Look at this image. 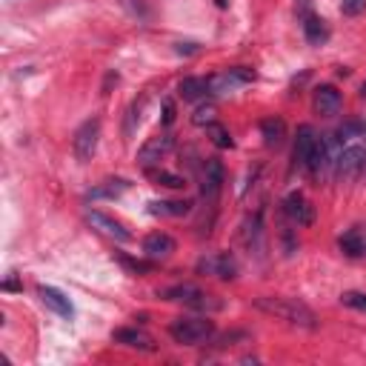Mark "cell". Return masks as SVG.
I'll use <instances>...</instances> for the list:
<instances>
[{
	"mask_svg": "<svg viewBox=\"0 0 366 366\" xmlns=\"http://www.w3.org/2000/svg\"><path fill=\"white\" fill-rule=\"evenodd\" d=\"M255 309L263 315H272L278 321H286L292 326L301 329H318V315L298 298H275V295H263L255 298Z\"/></svg>",
	"mask_w": 366,
	"mask_h": 366,
	"instance_id": "6da1fadb",
	"label": "cell"
},
{
	"mask_svg": "<svg viewBox=\"0 0 366 366\" xmlns=\"http://www.w3.org/2000/svg\"><path fill=\"white\" fill-rule=\"evenodd\" d=\"M158 295L164 301H172V304H183L195 312H217L224 309V304L217 301L215 295H209V292L198 289L195 283H178V286H169V289H161Z\"/></svg>",
	"mask_w": 366,
	"mask_h": 366,
	"instance_id": "7a4b0ae2",
	"label": "cell"
},
{
	"mask_svg": "<svg viewBox=\"0 0 366 366\" xmlns=\"http://www.w3.org/2000/svg\"><path fill=\"white\" fill-rule=\"evenodd\" d=\"M169 335L181 346H200L215 335V324L209 318L192 315V318H175L169 324Z\"/></svg>",
	"mask_w": 366,
	"mask_h": 366,
	"instance_id": "3957f363",
	"label": "cell"
},
{
	"mask_svg": "<svg viewBox=\"0 0 366 366\" xmlns=\"http://www.w3.org/2000/svg\"><path fill=\"white\" fill-rule=\"evenodd\" d=\"M98 140H101V118H89L78 126L75 140H72V149H75V158L81 164H89L98 152Z\"/></svg>",
	"mask_w": 366,
	"mask_h": 366,
	"instance_id": "277c9868",
	"label": "cell"
},
{
	"mask_svg": "<svg viewBox=\"0 0 366 366\" xmlns=\"http://www.w3.org/2000/svg\"><path fill=\"white\" fill-rule=\"evenodd\" d=\"M255 81V72L246 69V66H232L221 75H212L209 78V95H227V92H235L238 86H246Z\"/></svg>",
	"mask_w": 366,
	"mask_h": 366,
	"instance_id": "5b68a950",
	"label": "cell"
},
{
	"mask_svg": "<svg viewBox=\"0 0 366 366\" xmlns=\"http://www.w3.org/2000/svg\"><path fill=\"white\" fill-rule=\"evenodd\" d=\"M172 146H175V137L169 135V132H164V135H158V137H149L143 146H140V152H137V164L143 166V169H149L152 164H158V161H164L169 152H172Z\"/></svg>",
	"mask_w": 366,
	"mask_h": 366,
	"instance_id": "8992f818",
	"label": "cell"
},
{
	"mask_svg": "<svg viewBox=\"0 0 366 366\" xmlns=\"http://www.w3.org/2000/svg\"><path fill=\"white\" fill-rule=\"evenodd\" d=\"M86 224H89V227H95L98 232H103V235L115 238L118 244H129V241H132V232H129L120 221H115L112 215H106V212L89 209V212H86Z\"/></svg>",
	"mask_w": 366,
	"mask_h": 366,
	"instance_id": "52a82bcc",
	"label": "cell"
},
{
	"mask_svg": "<svg viewBox=\"0 0 366 366\" xmlns=\"http://www.w3.org/2000/svg\"><path fill=\"white\" fill-rule=\"evenodd\" d=\"M198 272H200V275H215V278L232 280V278L238 275V261H235L229 252H217V255L200 258V261H198Z\"/></svg>",
	"mask_w": 366,
	"mask_h": 366,
	"instance_id": "ba28073f",
	"label": "cell"
},
{
	"mask_svg": "<svg viewBox=\"0 0 366 366\" xmlns=\"http://www.w3.org/2000/svg\"><path fill=\"white\" fill-rule=\"evenodd\" d=\"M363 166H366V149L363 146H346V149H341L338 164H335V169H338V175L343 181H355L363 172Z\"/></svg>",
	"mask_w": 366,
	"mask_h": 366,
	"instance_id": "9c48e42d",
	"label": "cell"
},
{
	"mask_svg": "<svg viewBox=\"0 0 366 366\" xmlns=\"http://www.w3.org/2000/svg\"><path fill=\"white\" fill-rule=\"evenodd\" d=\"M283 215L289 217L292 224H298V227H309V224L315 221V209H312V203H309L301 192L286 195V200H283Z\"/></svg>",
	"mask_w": 366,
	"mask_h": 366,
	"instance_id": "30bf717a",
	"label": "cell"
},
{
	"mask_svg": "<svg viewBox=\"0 0 366 366\" xmlns=\"http://www.w3.org/2000/svg\"><path fill=\"white\" fill-rule=\"evenodd\" d=\"M221 186H224V164L217 158H206L203 164V183H200V192L206 200H217V195H221Z\"/></svg>",
	"mask_w": 366,
	"mask_h": 366,
	"instance_id": "8fae6325",
	"label": "cell"
},
{
	"mask_svg": "<svg viewBox=\"0 0 366 366\" xmlns=\"http://www.w3.org/2000/svg\"><path fill=\"white\" fill-rule=\"evenodd\" d=\"M112 341L120 343V346H129V349H140V352H155V341L149 332H143L137 326H123V329H115L112 332Z\"/></svg>",
	"mask_w": 366,
	"mask_h": 366,
	"instance_id": "7c38bea8",
	"label": "cell"
},
{
	"mask_svg": "<svg viewBox=\"0 0 366 366\" xmlns=\"http://www.w3.org/2000/svg\"><path fill=\"white\" fill-rule=\"evenodd\" d=\"M38 295H40L43 307H46V309H52L55 315H60V318H66V321L75 318V307H72V301L63 295L60 289H55V286H40V289H38Z\"/></svg>",
	"mask_w": 366,
	"mask_h": 366,
	"instance_id": "4fadbf2b",
	"label": "cell"
},
{
	"mask_svg": "<svg viewBox=\"0 0 366 366\" xmlns=\"http://www.w3.org/2000/svg\"><path fill=\"white\" fill-rule=\"evenodd\" d=\"M175 238L166 235V232H152V235H146L143 238V255L146 258H152V261H164L175 252Z\"/></svg>",
	"mask_w": 366,
	"mask_h": 366,
	"instance_id": "5bb4252c",
	"label": "cell"
},
{
	"mask_svg": "<svg viewBox=\"0 0 366 366\" xmlns=\"http://www.w3.org/2000/svg\"><path fill=\"white\" fill-rule=\"evenodd\" d=\"M315 129L312 126H301L298 129V137H295V166L298 169H307L309 172V161H312V149H315Z\"/></svg>",
	"mask_w": 366,
	"mask_h": 366,
	"instance_id": "9a60e30c",
	"label": "cell"
},
{
	"mask_svg": "<svg viewBox=\"0 0 366 366\" xmlns=\"http://www.w3.org/2000/svg\"><path fill=\"white\" fill-rule=\"evenodd\" d=\"M341 252L346 258H366V227H352L338 241Z\"/></svg>",
	"mask_w": 366,
	"mask_h": 366,
	"instance_id": "2e32d148",
	"label": "cell"
},
{
	"mask_svg": "<svg viewBox=\"0 0 366 366\" xmlns=\"http://www.w3.org/2000/svg\"><path fill=\"white\" fill-rule=\"evenodd\" d=\"M341 109V92L335 86H318L315 89V112L318 115H335Z\"/></svg>",
	"mask_w": 366,
	"mask_h": 366,
	"instance_id": "e0dca14e",
	"label": "cell"
},
{
	"mask_svg": "<svg viewBox=\"0 0 366 366\" xmlns=\"http://www.w3.org/2000/svg\"><path fill=\"white\" fill-rule=\"evenodd\" d=\"M149 212L155 217H183L192 212V203L189 200H152Z\"/></svg>",
	"mask_w": 366,
	"mask_h": 366,
	"instance_id": "ac0fdd59",
	"label": "cell"
},
{
	"mask_svg": "<svg viewBox=\"0 0 366 366\" xmlns=\"http://www.w3.org/2000/svg\"><path fill=\"white\" fill-rule=\"evenodd\" d=\"M304 38L309 46H324L329 40V29L318 15H307L304 18Z\"/></svg>",
	"mask_w": 366,
	"mask_h": 366,
	"instance_id": "d6986e66",
	"label": "cell"
},
{
	"mask_svg": "<svg viewBox=\"0 0 366 366\" xmlns=\"http://www.w3.org/2000/svg\"><path fill=\"white\" fill-rule=\"evenodd\" d=\"M126 189H129V183H126L123 178H115V181H103L101 186L89 189V192H86V198H89V200H103V198H106V200H112V198H120Z\"/></svg>",
	"mask_w": 366,
	"mask_h": 366,
	"instance_id": "ffe728a7",
	"label": "cell"
},
{
	"mask_svg": "<svg viewBox=\"0 0 366 366\" xmlns=\"http://www.w3.org/2000/svg\"><path fill=\"white\" fill-rule=\"evenodd\" d=\"M178 95L183 101H200L209 95V81L206 78H183L178 84Z\"/></svg>",
	"mask_w": 366,
	"mask_h": 366,
	"instance_id": "44dd1931",
	"label": "cell"
},
{
	"mask_svg": "<svg viewBox=\"0 0 366 366\" xmlns=\"http://www.w3.org/2000/svg\"><path fill=\"white\" fill-rule=\"evenodd\" d=\"M261 135H263V143L266 146H280L283 137H286V123L283 118H266L261 123Z\"/></svg>",
	"mask_w": 366,
	"mask_h": 366,
	"instance_id": "7402d4cb",
	"label": "cell"
},
{
	"mask_svg": "<svg viewBox=\"0 0 366 366\" xmlns=\"http://www.w3.org/2000/svg\"><path fill=\"white\" fill-rule=\"evenodd\" d=\"M206 135L212 137V143L217 146V149H232V146H235V140H232L229 129H227V126H221V123H209V126H206Z\"/></svg>",
	"mask_w": 366,
	"mask_h": 366,
	"instance_id": "603a6c76",
	"label": "cell"
},
{
	"mask_svg": "<svg viewBox=\"0 0 366 366\" xmlns=\"http://www.w3.org/2000/svg\"><path fill=\"white\" fill-rule=\"evenodd\" d=\"M341 304L349 307V309H355V312H363V315H366V292H343Z\"/></svg>",
	"mask_w": 366,
	"mask_h": 366,
	"instance_id": "cb8c5ba5",
	"label": "cell"
},
{
	"mask_svg": "<svg viewBox=\"0 0 366 366\" xmlns=\"http://www.w3.org/2000/svg\"><path fill=\"white\" fill-rule=\"evenodd\" d=\"M358 135H366V123L349 120V123H343V126L338 129V140H341V143H343V140H352V137H358Z\"/></svg>",
	"mask_w": 366,
	"mask_h": 366,
	"instance_id": "d4e9b609",
	"label": "cell"
},
{
	"mask_svg": "<svg viewBox=\"0 0 366 366\" xmlns=\"http://www.w3.org/2000/svg\"><path fill=\"white\" fill-rule=\"evenodd\" d=\"M155 181L161 186H166V189H183L186 186V181L181 175H172V172H155Z\"/></svg>",
	"mask_w": 366,
	"mask_h": 366,
	"instance_id": "484cf974",
	"label": "cell"
},
{
	"mask_svg": "<svg viewBox=\"0 0 366 366\" xmlns=\"http://www.w3.org/2000/svg\"><path fill=\"white\" fill-rule=\"evenodd\" d=\"M341 12L346 18H358L366 12V0H341Z\"/></svg>",
	"mask_w": 366,
	"mask_h": 366,
	"instance_id": "4316f807",
	"label": "cell"
},
{
	"mask_svg": "<svg viewBox=\"0 0 366 366\" xmlns=\"http://www.w3.org/2000/svg\"><path fill=\"white\" fill-rule=\"evenodd\" d=\"M192 123H195V126H209V123H215V106H200V109L192 115Z\"/></svg>",
	"mask_w": 366,
	"mask_h": 366,
	"instance_id": "83f0119b",
	"label": "cell"
},
{
	"mask_svg": "<svg viewBox=\"0 0 366 366\" xmlns=\"http://www.w3.org/2000/svg\"><path fill=\"white\" fill-rule=\"evenodd\" d=\"M120 263H123V266H129V269H132L135 275H143V272H149V269H152L149 263H140V261H129V258H120Z\"/></svg>",
	"mask_w": 366,
	"mask_h": 366,
	"instance_id": "f1b7e54d",
	"label": "cell"
},
{
	"mask_svg": "<svg viewBox=\"0 0 366 366\" xmlns=\"http://www.w3.org/2000/svg\"><path fill=\"white\" fill-rule=\"evenodd\" d=\"M172 123H175V103L164 101V126H172Z\"/></svg>",
	"mask_w": 366,
	"mask_h": 366,
	"instance_id": "f546056e",
	"label": "cell"
},
{
	"mask_svg": "<svg viewBox=\"0 0 366 366\" xmlns=\"http://www.w3.org/2000/svg\"><path fill=\"white\" fill-rule=\"evenodd\" d=\"M178 52L181 55H195V52H200V46L198 43H178Z\"/></svg>",
	"mask_w": 366,
	"mask_h": 366,
	"instance_id": "4dcf8cb0",
	"label": "cell"
},
{
	"mask_svg": "<svg viewBox=\"0 0 366 366\" xmlns=\"http://www.w3.org/2000/svg\"><path fill=\"white\" fill-rule=\"evenodd\" d=\"M298 15H301V21H304L307 15H312V6H309V0H298Z\"/></svg>",
	"mask_w": 366,
	"mask_h": 366,
	"instance_id": "1f68e13d",
	"label": "cell"
},
{
	"mask_svg": "<svg viewBox=\"0 0 366 366\" xmlns=\"http://www.w3.org/2000/svg\"><path fill=\"white\" fill-rule=\"evenodd\" d=\"M4 289H6V292H21V289H23V283H18L15 278H9V280H4Z\"/></svg>",
	"mask_w": 366,
	"mask_h": 366,
	"instance_id": "d6a6232c",
	"label": "cell"
},
{
	"mask_svg": "<svg viewBox=\"0 0 366 366\" xmlns=\"http://www.w3.org/2000/svg\"><path fill=\"white\" fill-rule=\"evenodd\" d=\"M112 84H118V75H115V72H109V75H106V84H103V95H109V86Z\"/></svg>",
	"mask_w": 366,
	"mask_h": 366,
	"instance_id": "836d02e7",
	"label": "cell"
},
{
	"mask_svg": "<svg viewBox=\"0 0 366 366\" xmlns=\"http://www.w3.org/2000/svg\"><path fill=\"white\" fill-rule=\"evenodd\" d=\"M360 98H366V84H363V89H360Z\"/></svg>",
	"mask_w": 366,
	"mask_h": 366,
	"instance_id": "e575fe53",
	"label": "cell"
},
{
	"mask_svg": "<svg viewBox=\"0 0 366 366\" xmlns=\"http://www.w3.org/2000/svg\"><path fill=\"white\" fill-rule=\"evenodd\" d=\"M363 137H366V135H363Z\"/></svg>",
	"mask_w": 366,
	"mask_h": 366,
	"instance_id": "d590c367",
	"label": "cell"
}]
</instances>
